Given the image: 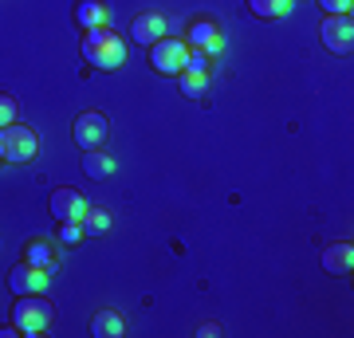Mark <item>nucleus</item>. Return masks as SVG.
<instances>
[{
	"label": "nucleus",
	"instance_id": "nucleus-2",
	"mask_svg": "<svg viewBox=\"0 0 354 338\" xmlns=\"http://www.w3.org/2000/svg\"><path fill=\"white\" fill-rule=\"evenodd\" d=\"M12 323L20 326V335L24 338H36L48 330L51 323V303L48 295H16L12 303Z\"/></svg>",
	"mask_w": 354,
	"mask_h": 338
},
{
	"label": "nucleus",
	"instance_id": "nucleus-23",
	"mask_svg": "<svg viewBox=\"0 0 354 338\" xmlns=\"http://www.w3.org/2000/svg\"><path fill=\"white\" fill-rule=\"evenodd\" d=\"M16 335H20V326H16V323H8V326H0V338H16Z\"/></svg>",
	"mask_w": 354,
	"mask_h": 338
},
{
	"label": "nucleus",
	"instance_id": "nucleus-13",
	"mask_svg": "<svg viewBox=\"0 0 354 338\" xmlns=\"http://www.w3.org/2000/svg\"><path fill=\"white\" fill-rule=\"evenodd\" d=\"M24 260L36 263V267H44V272H59V260H55V248H51L48 240H28L24 244Z\"/></svg>",
	"mask_w": 354,
	"mask_h": 338
},
{
	"label": "nucleus",
	"instance_id": "nucleus-3",
	"mask_svg": "<svg viewBox=\"0 0 354 338\" xmlns=\"http://www.w3.org/2000/svg\"><path fill=\"white\" fill-rule=\"evenodd\" d=\"M39 153V138L32 126H0V158L12 165H24V162H36Z\"/></svg>",
	"mask_w": 354,
	"mask_h": 338
},
{
	"label": "nucleus",
	"instance_id": "nucleus-20",
	"mask_svg": "<svg viewBox=\"0 0 354 338\" xmlns=\"http://www.w3.org/2000/svg\"><path fill=\"white\" fill-rule=\"evenodd\" d=\"M16 114H20L16 99H12V95H4V91H0V126H12V122H16Z\"/></svg>",
	"mask_w": 354,
	"mask_h": 338
},
{
	"label": "nucleus",
	"instance_id": "nucleus-15",
	"mask_svg": "<svg viewBox=\"0 0 354 338\" xmlns=\"http://www.w3.org/2000/svg\"><path fill=\"white\" fill-rule=\"evenodd\" d=\"M83 153H87V158H83V173H87V177L99 181V177H111L114 173V158H111V153H102V146H99V150H83Z\"/></svg>",
	"mask_w": 354,
	"mask_h": 338
},
{
	"label": "nucleus",
	"instance_id": "nucleus-19",
	"mask_svg": "<svg viewBox=\"0 0 354 338\" xmlns=\"http://www.w3.org/2000/svg\"><path fill=\"white\" fill-rule=\"evenodd\" d=\"M83 236H87L83 232V220H59V240L64 244H79Z\"/></svg>",
	"mask_w": 354,
	"mask_h": 338
},
{
	"label": "nucleus",
	"instance_id": "nucleus-11",
	"mask_svg": "<svg viewBox=\"0 0 354 338\" xmlns=\"http://www.w3.org/2000/svg\"><path fill=\"white\" fill-rule=\"evenodd\" d=\"M75 24L83 32L91 28H106L111 24V8H106V0H79L75 4Z\"/></svg>",
	"mask_w": 354,
	"mask_h": 338
},
{
	"label": "nucleus",
	"instance_id": "nucleus-18",
	"mask_svg": "<svg viewBox=\"0 0 354 338\" xmlns=\"http://www.w3.org/2000/svg\"><path fill=\"white\" fill-rule=\"evenodd\" d=\"M106 228H111V213L99 209V205H87V213H83V232H87V236H102Z\"/></svg>",
	"mask_w": 354,
	"mask_h": 338
},
{
	"label": "nucleus",
	"instance_id": "nucleus-7",
	"mask_svg": "<svg viewBox=\"0 0 354 338\" xmlns=\"http://www.w3.org/2000/svg\"><path fill=\"white\" fill-rule=\"evenodd\" d=\"M185 32H189V39H185V44H189V48H197V51H205L209 59L225 51V36H221V24H213L209 16H197V20H189V28H185Z\"/></svg>",
	"mask_w": 354,
	"mask_h": 338
},
{
	"label": "nucleus",
	"instance_id": "nucleus-17",
	"mask_svg": "<svg viewBox=\"0 0 354 338\" xmlns=\"http://www.w3.org/2000/svg\"><path fill=\"white\" fill-rule=\"evenodd\" d=\"M177 83H181V95H189V99H201L209 91V75L205 71H177Z\"/></svg>",
	"mask_w": 354,
	"mask_h": 338
},
{
	"label": "nucleus",
	"instance_id": "nucleus-9",
	"mask_svg": "<svg viewBox=\"0 0 354 338\" xmlns=\"http://www.w3.org/2000/svg\"><path fill=\"white\" fill-rule=\"evenodd\" d=\"M83 213H87V200H83L79 189L71 185L51 189V216L55 220H83Z\"/></svg>",
	"mask_w": 354,
	"mask_h": 338
},
{
	"label": "nucleus",
	"instance_id": "nucleus-8",
	"mask_svg": "<svg viewBox=\"0 0 354 338\" xmlns=\"http://www.w3.org/2000/svg\"><path fill=\"white\" fill-rule=\"evenodd\" d=\"M319 32H323V44L335 55H351V48H354V20L351 16H327Z\"/></svg>",
	"mask_w": 354,
	"mask_h": 338
},
{
	"label": "nucleus",
	"instance_id": "nucleus-12",
	"mask_svg": "<svg viewBox=\"0 0 354 338\" xmlns=\"http://www.w3.org/2000/svg\"><path fill=\"white\" fill-rule=\"evenodd\" d=\"M319 260H323V267H327L330 276H351V267H354V248L346 244V240H339V244H327Z\"/></svg>",
	"mask_w": 354,
	"mask_h": 338
},
{
	"label": "nucleus",
	"instance_id": "nucleus-4",
	"mask_svg": "<svg viewBox=\"0 0 354 338\" xmlns=\"http://www.w3.org/2000/svg\"><path fill=\"white\" fill-rule=\"evenodd\" d=\"M189 59V44L181 36H162L158 44H150V67L158 75H177Z\"/></svg>",
	"mask_w": 354,
	"mask_h": 338
},
{
	"label": "nucleus",
	"instance_id": "nucleus-1",
	"mask_svg": "<svg viewBox=\"0 0 354 338\" xmlns=\"http://www.w3.org/2000/svg\"><path fill=\"white\" fill-rule=\"evenodd\" d=\"M83 59L99 71H118L127 63V39L111 32V24L91 28V32H83Z\"/></svg>",
	"mask_w": 354,
	"mask_h": 338
},
{
	"label": "nucleus",
	"instance_id": "nucleus-21",
	"mask_svg": "<svg viewBox=\"0 0 354 338\" xmlns=\"http://www.w3.org/2000/svg\"><path fill=\"white\" fill-rule=\"evenodd\" d=\"M209 67H213V59H209L205 51L189 48V59H185V67H181V71H205V75H209Z\"/></svg>",
	"mask_w": 354,
	"mask_h": 338
},
{
	"label": "nucleus",
	"instance_id": "nucleus-22",
	"mask_svg": "<svg viewBox=\"0 0 354 338\" xmlns=\"http://www.w3.org/2000/svg\"><path fill=\"white\" fill-rule=\"evenodd\" d=\"M319 4H323L327 16H351V8H354V0H319Z\"/></svg>",
	"mask_w": 354,
	"mask_h": 338
},
{
	"label": "nucleus",
	"instance_id": "nucleus-24",
	"mask_svg": "<svg viewBox=\"0 0 354 338\" xmlns=\"http://www.w3.org/2000/svg\"><path fill=\"white\" fill-rule=\"evenodd\" d=\"M197 335H205V338H213V335H221V326H216V323H205L201 330H197Z\"/></svg>",
	"mask_w": 354,
	"mask_h": 338
},
{
	"label": "nucleus",
	"instance_id": "nucleus-10",
	"mask_svg": "<svg viewBox=\"0 0 354 338\" xmlns=\"http://www.w3.org/2000/svg\"><path fill=\"white\" fill-rule=\"evenodd\" d=\"M169 32V20H165L162 12H142L134 24H130V39L134 44H142V48H150V44H158V39Z\"/></svg>",
	"mask_w": 354,
	"mask_h": 338
},
{
	"label": "nucleus",
	"instance_id": "nucleus-14",
	"mask_svg": "<svg viewBox=\"0 0 354 338\" xmlns=\"http://www.w3.org/2000/svg\"><path fill=\"white\" fill-rule=\"evenodd\" d=\"M91 335L95 338H122L127 335V319L118 311H99L91 319Z\"/></svg>",
	"mask_w": 354,
	"mask_h": 338
},
{
	"label": "nucleus",
	"instance_id": "nucleus-6",
	"mask_svg": "<svg viewBox=\"0 0 354 338\" xmlns=\"http://www.w3.org/2000/svg\"><path fill=\"white\" fill-rule=\"evenodd\" d=\"M106 130H111L106 114L87 111V114H79V118H75V126H71V138L79 142V150H99L102 142H106Z\"/></svg>",
	"mask_w": 354,
	"mask_h": 338
},
{
	"label": "nucleus",
	"instance_id": "nucleus-16",
	"mask_svg": "<svg viewBox=\"0 0 354 338\" xmlns=\"http://www.w3.org/2000/svg\"><path fill=\"white\" fill-rule=\"evenodd\" d=\"M295 8V0H248V12L252 16H264V20H279Z\"/></svg>",
	"mask_w": 354,
	"mask_h": 338
},
{
	"label": "nucleus",
	"instance_id": "nucleus-5",
	"mask_svg": "<svg viewBox=\"0 0 354 338\" xmlns=\"http://www.w3.org/2000/svg\"><path fill=\"white\" fill-rule=\"evenodd\" d=\"M8 288L16 291V295H48L51 288V272H44V267H36V263H16L12 272H8Z\"/></svg>",
	"mask_w": 354,
	"mask_h": 338
}]
</instances>
